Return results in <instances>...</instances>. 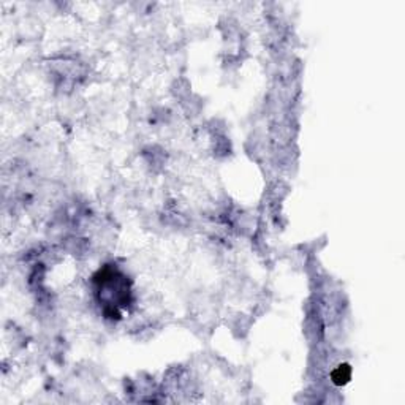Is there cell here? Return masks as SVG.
<instances>
[{"mask_svg": "<svg viewBox=\"0 0 405 405\" xmlns=\"http://www.w3.org/2000/svg\"><path fill=\"white\" fill-rule=\"evenodd\" d=\"M350 377H351L350 366L342 364V366H339L336 371L332 372V381L336 383V385H345V383L350 380Z\"/></svg>", "mask_w": 405, "mask_h": 405, "instance_id": "1", "label": "cell"}]
</instances>
